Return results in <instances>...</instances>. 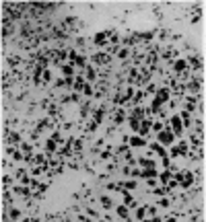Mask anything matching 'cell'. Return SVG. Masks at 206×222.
Returning a JSON list of instances; mask_svg holds the SVG:
<instances>
[{"mask_svg": "<svg viewBox=\"0 0 206 222\" xmlns=\"http://www.w3.org/2000/svg\"><path fill=\"white\" fill-rule=\"evenodd\" d=\"M167 99H169V90H167V88H161V90L157 93V99L153 101V105H151V109H148V111H157V109H159V105H161L163 101H167Z\"/></svg>", "mask_w": 206, "mask_h": 222, "instance_id": "obj_1", "label": "cell"}, {"mask_svg": "<svg viewBox=\"0 0 206 222\" xmlns=\"http://www.w3.org/2000/svg\"><path fill=\"white\" fill-rule=\"evenodd\" d=\"M157 138H159V142H161V144H167V146H169V144H173V138H175V136H173V132L167 128V130H161Z\"/></svg>", "mask_w": 206, "mask_h": 222, "instance_id": "obj_2", "label": "cell"}, {"mask_svg": "<svg viewBox=\"0 0 206 222\" xmlns=\"http://www.w3.org/2000/svg\"><path fill=\"white\" fill-rule=\"evenodd\" d=\"M181 130H183L181 119H179L177 115H173V117H171V132H173V136H181Z\"/></svg>", "mask_w": 206, "mask_h": 222, "instance_id": "obj_3", "label": "cell"}, {"mask_svg": "<svg viewBox=\"0 0 206 222\" xmlns=\"http://www.w3.org/2000/svg\"><path fill=\"white\" fill-rule=\"evenodd\" d=\"M192 181H194V175H192V173H183V175H181V187H183V189L190 187Z\"/></svg>", "mask_w": 206, "mask_h": 222, "instance_id": "obj_4", "label": "cell"}, {"mask_svg": "<svg viewBox=\"0 0 206 222\" xmlns=\"http://www.w3.org/2000/svg\"><path fill=\"white\" fill-rule=\"evenodd\" d=\"M107 37H109V33H97V35H95V43H97V45H105V43H109Z\"/></svg>", "mask_w": 206, "mask_h": 222, "instance_id": "obj_5", "label": "cell"}, {"mask_svg": "<svg viewBox=\"0 0 206 222\" xmlns=\"http://www.w3.org/2000/svg\"><path fill=\"white\" fill-rule=\"evenodd\" d=\"M138 175H140V177H146V179H155V177H157V171H155V167H153V169H144V171H140Z\"/></svg>", "mask_w": 206, "mask_h": 222, "instance_id": "obj_6", "label": "cell"}, {"mask_svg": "<svg viewBox=\"0 0 206 222\" xmlns=\"http://www.w3.org/2000/svg\"><path fill=\"white\" fill-rule=\"evenodd\" d=\"M173 68H175V72H183V70L188 68V62H185V60H177V62L173 64Z\"/></svg>", "mask_w": 206, "mask_h": 222, "instance_id": "obj_7", "label": "cell"}, {"mask_svg": "<svg viewBox=\"0 0 206 222\" xmlns=\"http://www.w3.org/2000/svg\"><path fill=\"white\" fill-rule=\"evenodd\" d=\"M93 60H95L97 64H103V62H107L109 58H107L105 54H95V56H93Z\"/></svg>", "mask_w": 206, "mask_h": 222, "instance_id": "obj_8", "label": "cell"}, {"mask_svg": "<svg viewBox=\"0 0 206 222\" xmlns=\"http://www.w3.org/2000/svg\"><path fill=\"white\" fill-rule=\"evenodd\" d=\"M130 144H132V146H144L146 142H144V140H142L140 136H134V138L130 140Z\"/></svg>", "mask_w": 206, "mask_h": 222, "instance_id": "obj_9", "label": "cell"}, {"mask_svg": "<svg viewBox=\"0 0 206 222\" xmlns=\"http://www.w3.org/2000/svg\"><path fill=\"white\" fill-rule=\"evenodd\" d=\"M85 76H87L89 80H95V70H93L91 66H87V68H85Z\"/></svg>", "mask_w": 206, "mask_h": 222, "instance_id": "obj_10", "label": "cell"}, {"mask_svg": "<svg viewBox=\"0 0 206 222\" xmlns=\"http://www.w3.org/2000/svg\"><path fill=\"white\" fill-rule=\"evenodd\" d=\"M151 128V122H140V128H138V132L140 134H146V130Z\"/></svg>", "mask_w": 206, "mask_h": 222, "instance_id": "obj_11", "label": "cell"}, {"mask_svg": "<svg viewBox=\"0 0 206 222\" xmlns=\"http://www.w3.org/2000/svg\"><path fill=\"white\" fill-rule=\"evenodd\" d=\"M118 216L128 218V208H126V206H118Z\"/></svg>", "mask_w": 206, "mask_h": 222, "instance_id": "obj_12", "label": "cell"}, {"mask_svg": "<svg viewBox=\"0 0 206 222\" xmlns=\"http://www.w3.org/2000/svg\"><path fill=\"white\" fill-rule=\"evenodd\" d=\"M74 88H76V90H82V88H85V80H82V76H78V78H76Z\"/></svg>", "mask_w": 206, "mask_h": 222, "instance_id": "obj_13", "label": "cell"}, {"mask_svg": "<svg viewBox=\"0 0 206 222\" xmlns=\"http://www.w3.org/2000/svg\"><path fill=\"white\" fill-rule=\"evenodd\" d=\"M179 119H181V122H183L185 126H190V124H192V122H190V113H188V111H183V113H181V117H179Z\"/></svg>", "mask_w": 206, "mask_h": 222, "instance_id": "obj_14", "label": "cell"}, {"mask_svg": "<svg viewBox=\"0 0 206 222\" xmlns=\"http://www.w3.org/2000/svg\"><path fill=\"white\" fill-rule=\"evenodd\" d=\"M130 128H132V130H136V132H138V128H140V122H138V119H136V117H132V119H130Z\"/></svg>", "mask_w": 206, "mask_h": 222, "instance_id": "obj_15", "label": "cell"}, {"mask_svg": "<svg viewBox=\"0 0 206 222\" xmlns=\"http://www.w3.org/2000/svg\"><path fill=\"white\" fill-rule=\"evenodd\" d=\"M101 204H103V208H112V199H109L107 195H103V197H101Z\"/></svg>", "mask_w": 206, "mask_h": 222, "instance_id": "obj_16", "label": "cell"}, {"mask_svg": "<svg viewBox=\"0 0 206 222\" xmlns=\"http://www.w3.org/2000/svg\"><path fill=\"white\" fill-rule=\"evenodd\" d=\"M56 146H58V142H56L54 138H50V140H48V150H56Z\"/></svg>", "mask_w": 206, "mask_h": 222, "instance_id": "obj_17", "label": "cell"}, {"mask_svg": "<svg viewBox=\"0 0 206 222\" xmlns=\"http://www.w3.org/2000/svg\"><path fill=\"white\" fill-rule=\"evenodd\" d=\"M122 122H124V111L120 109L118 113H116V124H122Z\"/></svg>", "mask_w": 206, "mask_h": 222, "instance_id": "obj_18", "label": "cell"}, {"mask_svg": "<svg viewBox=\"0 0 206 222\" xmlns=\"http://www.w3.org/2000/svg\"><path fill=\"white\" fill-rule=\"evenodd\" d=\"M151 128H153L155 132H161V130H163V124H159V122H155V124H151Z\"/></svg>", "mask_w": 206, "mask_h": 222, "instance_id": "obj_19", "label": "cell"}, {"mask_svg": "<svg viewBox=\"0 0 206 222\" xmlns=\"http://www.w3.org/2000/svg\"><path fill=\"white\" fill-rule=\"evenodd\" d=\"M15 191H17L19 195H29V191H27V187H17Z\"/></svg>", "mask_w": 206, "mask_h": 222, "instance_id": "obj_20", "label": "cell"}, {"mask_svg": "<svg viewBox=\"0 0 206 222\" xmlns=\"http://www.w3.org/2000/svg\"><path fill=\"white\" fill-rule=\"evenodd\" d=\"M167 191H169L167 187H159V189H155V193H157V195H163V193H167Z\"/></svg>", "mask_w": 206, "mask_h": 222, "instance_id": "obj_21", "label": "cell"}, {"mask_svg": "<svg viewBox=\"0 0 206 222\" xmlns=\"http://www.w3.org/2000/svg\"><path fill=\"white\" fill-rule=\"evenodd\" d=\"M11 218H13V220H17V218H19V210H17V208H13V210H11Z\"/></svg>", "mask_w": 206, "mask_h": 222, "instance_id": "obj_22", "label": "cell"}, {"mask_svg": "<svg viewBox=\"0 0 206 222\" xmlns=\"http://www.w3.org/2000/svg\"><path fill=\"white\" fill-rule=\"evenodd\" d=\"M144 212H146V208H138V210H136V216H138V218H144Z\"/></svg>", "mask_w": 206, "mask_h": 222, "instance_id": "obj_23", "label": "cell"}, {"mask_svg": "<svg viewBox=\"0 0 206 222\" xmlns=\"http://www.w3.org/2000/svg\"><path fill=\"white\" fill-rule=\"evenodd\" d=\"M169 177H171V173H169V171H165V173H163V175H161V179H163V181H165V183H167V181H169Z\"/></svg>", "mask_w": 206, "mask_h": 222, "instance_id": "obj_24", "label": "cell"}, {"mask_svg": "<svg viewBox=\"0 0 206 222\" xmlns=\"http://www.w3.org/2000/svg\"><path fill=\"white\" fill-rule=\"evenodd\" d=\"M177 152H183V154H185V152H188V146H185V144H179V148H177Z\"/></svg>", "mask_w": 206, "mask_h": 222, "instance_id": "obj_25", "label": "cell"}, {"mask_svg": "<svg viewBox=\"0 0 206 222\" xmlns=\"http://www.w3.org/2000/svg\"><path fill=\"white\" fill-rule=\"evenodd\" d=\"M50 78H52V72L45 70V72H43V80H50Z\"/></svg>", "mask_w": 206, "mask_h": 222, "instance_id": "obj_26", "label": "cell"}, {"mask_svg": "<svg viewBox=\"0 0 206 222\" xmlns=\"http://www.w3.org/2000/svg\"><path fill=\"white\" fill-rule=\"evenodd\" d=\"M124 185H126L128 189H134V187H136V183H134V181H128V183H124Z\"/></svg>", "mask_w": 206, "mask_h": 222, "instance_id": "obj_27", "label": "cell"}, {"mask_svg": "<svg viewBox=\"0 0 206 222\" xmlns=\"http://www.w3.org/2000/svg\"><path fill=\"white\" fill-rule=\"evenodd\" d=\"M82 90H85V93H87V95H91V93H93V88H91V86H89V84H85V88H82Z\"/></svg>", "mask_w": 206, "mask_h": 222, "instance_id": "obj_28", "label": "cell"}, {"mask_svg": "<svg viewBox=\"0 0 206 222\" xmlns=\"http://www.w3.org/2000/svg\"><path fill=\"white\" fill-rule=\"evenodd\" d=\"M11 142H19V134H11Z\"/></svg>", "mask_w": 206, "mask_h": 222, "instance_id": "obj_29", "label": "cell"}, {"mask_svg": "<svg viewBox=\"0 0 206 222\" xmlns=\"http://www.w3.org/2000/svg\"><path fill=\"white\" fill-rule=\"evenodd\" d=\"M80 222H91V220H87L85 216H80Z\"/></svg>", "mask_w": 206, "mask_h": 222, "instance_id": "obj_30", "label": "cell"}, {"mask_svg": "<svg viewBox=\"0 0 206 222\" xmlns=\"http://www.w3.org/2000/svg\"><path fill=\"white\" fill-rule=\"evenodd\" d=\"M165 222H177V220H175V218H167Z\"/></svg>", "mask_w": 206, "mask_h": 222, "instance_id": "obj_31", "label": "cell"}, {"mask_svg": "<svg viewBox=\"0 0 206 222\" xmlns=\"http://www.w3.org/2000/svg\"><path fill=\"white\" fill-rule=\"evenodd\" d=\"M148 222H161V220H159V218H155V220H148Z\"/></svg>", "mask_w": 206, "mask_h": 222, "instance_id": "obj_32", "label": "cell"}, {"mask_svg": "<svg viewBox=\"0 0 206 222\" xmlns=\"http://www.w3.org/2000/svg\"><path fill=\"white\" fill-rule=\"evenodd\" d=\"M27 222H29V220H27ZM33 222H39V220H33Z\"/></svg>", "mask_w": 206, "mask_h": 222, "instance_id": "obj_33", "label": "cell"}]
</instances>
